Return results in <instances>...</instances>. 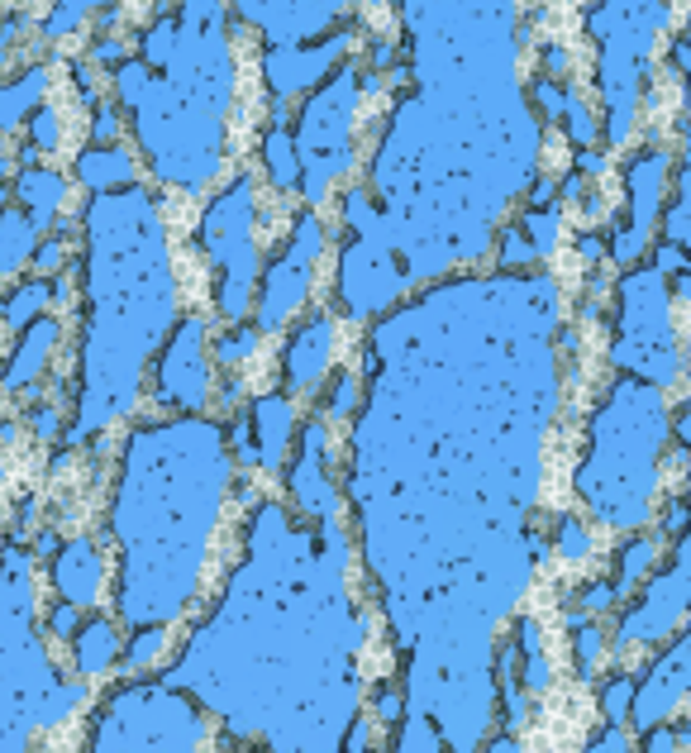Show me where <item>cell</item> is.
<instances>
[{
  "mask_svg": "<svg viewBox=\"0 0 691 753\" xmlns=\"http://www.w3.org/2000/svg\"><path fill=\"white\" fill-rule=\"evenodd\" d=\"M315 248H320V225L315 219H300V234L292 244V253H286V262L267 277V286H262V310H258V329H276L286 315L300 305V296H306L310 286V258Z\"/></svg>",
  "mask_w": 691,
  "mask_h": 753,
  "instance_id": "6da1fadb",
  "label": "cell"
},
{
  "mask_svg": "<svg viewBox=\"0 0 691 753\" xmlns=\"http://www.w3.org/2000/svg\"><path fill=\"white\" fill-rule=\"evenodd\" d=\"M329 353H334V319L320 315L296 334L292 348H286V386H292V392H310L329 368Z\"/></svg>",
  "mask_w": 691,
  "mask_h": 753,
  "instance_id": "7a4b0ae2",
  "label": "cell"
},
{
  "mask_svg": "<svg viewBox=\"0 0 691 753\" xmlns=\"http://www.w3.org/2000/svg\"><path fill=\"white\" fill-rule=\"evenodd\" d=\"M53 577H58L62 601H72L77 610L91 606L95 592H101V577H105V567H101V558H95L91 539H72V543H67V549L58 553V567H53Z\"/></svg>",
  "mask_w": 691,
  "mask_h": 753,
  "instance_id": "3957f363",
  "label": "cell"
},
{
  "mask_svg": "<svg viewBox=\"0 0 691 753\" xmlns=\"http://www.w3.org/2000/svg\"><path fill=\"white\" fill-rule=\"evenodd\" d=\"M320 463H325V425H310L306 439H300V458H296V468H292V492H296V501H300L306 510L334 515L339 501H334V486L320 477Z\"/></svg>",
  "mask_w": 691,
  "mask_h": 753,
  "instance_id": "277c9868",
  "label": "cell"
},
{
  "mask_svg": "<svg viewBox=\"0 0 691 753\" xmlns=\"http://www.w3.org/2000/svg\"><path fill=\"white\" fill-rule=\"evenodd\" d=\"M58 334H62L58 319H34V325L24 329L15 358H10V368H5V386H10V392H29V386H34V376L44 372V362L53 353V343H58Z\"/></svg>",
  "mask_w": 691,
  "mask_h": 753,
  "instance_id": "5b68a950",
  "label": "cell"
},
{
  "mask_svg": "<svg viewBox=\"0 0 691 753\" xmlns=\"http://www.w3.org/2000/svg\"><path fill=\"white\" fill-rule=\"evenodd\" d=\"M15 196L29 205V225L48 229L53 215H58V205H62V196H67V181L58 172H48V167H24L20 181H15Z\"/></svg>",
  "mask_w": 691,
  "mask_h": 753,
  "instance_id": "8992f818",
  "label": "cell"
},
{
  "mask_svg": "<svg viewBox=\"0 0 691 753\" xmlns=\"http://www.w3.org/2000/svg\"><path fill=\"white\" fill-rule=\"evenodd\" d=\"M253 425H258V458L267 468H276L282 463V449H286V434H292V406H286V396L253 401Z\"/></svg>",
  "mask_w": 691,
  "mask_h": 753,
  "instance_id": "52a82bcc",
  "label": "cell"
},
{
  "mask_svg": "<svg viewBox=\"0 0 691 753\" xmlns=\"http://www.w3.org/2000/svg\"><path fill=\"white\" fill-rule=\"evenodd\" d=\"M115 653H119V634L110 620H91L86 630H77V644H72V658L86 677H101L115 667Z\"/></svg>",
  "mask_w": 691,
  "mask_h": 753,
  "instance_id": "ba28073f",
  "label": "cell"
},
{
  "mask_svg": "<svg viewBox=\"0 0 691 753\" xmlns=\"http://www.w3.org/2000/svg\"><path fill=\"white\" fill-rule=\"evenodd\" d=\"M34 239H38V229L29 225V215L0 211V277L20 272L34 258Z\"/></svg>",
  "mask_w": 691,
  "mask_h": 753,
  "instance_id": "9c48e42d",
  "label": "cell"
},
{
  "mask_svg": "<svg viewBox=\"0 0 691 753\" xmlns=\"http://www.w3.org/2000/svg\"><path fill=\"white\" fill-rule=\"evenodd\" d=\"M77 177L86 181V186H115V181H129L134 177V162L124 148H95V153H81L77 158Z\"/></svg>",
  "mask_w": 691,
  "mask_h": 753,
  "instance_id": "30bf717a",
  "label": "cell"
},
{
  "mask_svg": "<svg viewBox=\"0 0 691 753\" xmlns=\"http://www.w3.org/2000/svg\"><path fill=\"white\" fill-rule=\"evenodd\" d=\"M48 87V67H29L15 87L0 91V129H15L24 110H38V95Z\"/></svg>",
  "mask_w": 691,
  "mask_h": 753,
  "instance_id": "8fae6325",
  "label": "cell"
},
{
  "mask_svg": "<svg viewBox=\"0 0 691 753\" xmlns=\"http://www.w3.org/2000/svg\"><path fill=\"white\" fill-rule=\"evenodd\" d=\"M262 153H267V167L276 177V186L292 191L296 177H300V158L292 153V134H286V124H272L267 129V144H262Z\"/></svg>",
  "mask_w": 691,
  "mask_h": 753,
  "instance_id": "7c38bea8",
  "label": "cell"
},
{
  "mask_svg": "<svg viewBox=\"0 0 691 753\" xmlns=\"http://www.w3.org/2000/svg\"><path fill=\"white\" fill-rule=\"evenodd\" d=\"M48 296H53L48 282H29V286H20L15 296L0 305V319H5V325H15V329H29L34 319H38V310L48 305Z\"/></svg>",
  "mask_w": 691,
  "mask_h": 753,
  "instance_id": "4fadbf2b",
  "label": "cell"
},
{
  "mask_svg": "<svg viewBox=\"0 0 691 753\" xmlns=\"http://www.w3.org/2000/svg\"><path fill=\"white\" fill-rule=\"evenodd\" d=\"M654 558H658V549L648 539H639V543H629L625 549V558H620V582H615V592H625V587H634L648 567H654Z\"/></svg>",
  "mask_w": 691,
  "mask_h": 753,
  "instance_id": "5bb4252c",
  "label": "cell"
},
{
  "mask_svg": "<svg viewBox=\"0 0 691 753\" xmlns=\"http://www.w3.org/2000/svg\"><path fill=\"white\" fill-rule=\"evenodd\" d=\"M29 144L38 153H53L62 144V124H58V110H53V105H38L29 115Z\"/></svg>",
  "mask_w": 691,
  "mask_h": 753,
  "instance_id": "9a60e30c",
  "label": "cell"
},
{
  "mask_svg": "<svg viewBox=\"0 0 691 753\" xmlns=\"http://www.w3.org/2000/svg\"><path fill=\"white\" fill-rule=\"evenodd\" d=\"M524 229H530V248H534V253H553V248H558V211L524 215Z\"/></svg>",
  "mask_w": 691,
  "mask_h": 753,
  "instance_id": "2e32d148",
  "label": "cell"
},
{
  "mask_svg": "<svg viewBox=\"0 0 691 753\" xmlns=\"http://www.w3.org/2000/svg\"><path fill=\"white\" fill-rule=\"evenodd\" d=\"M558 553L568 558V563H582V558L591 553V529L582 520H563L558 525Z\"/></svg>",
  "mask_w": 691,
  "mask_h": 753,
  "instance_id": "e0dca14e",
  "label": "cell"
},
{
  "mask_svg": "<svg viewBox=\"0 0 691 753\" xmlns=\"http://www.w3.org/2000/svg\"><path fill=\"white\" fill-rule=\"evenodd\" d=\"M162 649H168V634H162V630H144V634L129 644V663H134V667H148Z\"/></svg>",
  "mask_w": 691,
  "mask_h": 753,
  "instance_id": "ac0fdd59",
  "label": "cell"
},
{
  "mask_svg": "<svg viewBox=\"0 0 691 753\" xmlns=\"http://www.w3.org/2000/svg\"><path fill=\"white\" fill-rule=\"evenodd\" d=\"M253 348H258V329H234L229 339L215 348V353H219V362H239V358L253 353Z\"/></svg>",
  "mask_w": 691,
  "mask_h": 753,
  "instance_id": "d6986e66",
  "label": "cell"
},
{
  "mask_svg": "<svg viewBox=\"0 0 691 753\" xmlns=\"http://www.w3.org/2000/svg\"><path fill=\"white\" fill-rule=\"evenodd\" d=\"M172 24L168 20H162V24H153V29H148L144 34V53H148V58H153V62H168V53H172Z\"/></svg>",
  "mask_w": 691,
  "mask_h": 753,
  "instance_id": "ffe728a7",
  "label": "cell"
},
{
  "mask_svg": "<svg viewBox=\"0 0 691 753\" xmlns=\"http://www.w3.org/2000/svg\"><path fill=\"white\" fill-rule=\"evenodd\" d=\"M629 696H634V682H611V687H605V716H611V724H620L625 720V706H629Z\"/></svg>",
  "mask_w": 691,
  "mask_h": 753,
  "instance_id": "44dd1931",
  "label": "cell"
},
{
  "mask_svg": "<svg viewBox=\"0 0 691 753\" xmlns=\"http://www.w3.org/2000/svg\"><path fill=\"white\" fill-rule=\"evenodd\" d=\"M601 649H605V634L601 630H591V625H577V658H582V667H591L601 658Z\"/></svg>",
  "mask_w": 691,
  "mask_h": 753,
  "instance_id": "7402d4cb",
  "label": "cell"
},
{
  "mask_svg": "<svg viewBox=\"0 0 691 753\" xmlns=\"http://www.w3.org/2000/svg\"><path fill=\"white\" fill-rule=\"evenodd\" d=\"M524 687H530V691H548L553 687V667H548V658H544V653H530V663H524Z\"/></svg>",
  "mask_w": 691,
  "mask_h": 753,
  "instance_id": "603a6c76",
  "label": "cell"
},
{
  "mask_svg": "<svg viewBox=\"0 0 691 753\" xmlns=\"http://www.w3.org/2000/svg\"><path fill=\"white\" fill-rule=\"evenodd\" d=\"M62 258H67V244H62V239H48L44 248H34V268H38V277L58 272V268H62Z\"/></svg>",
  "mask_w": 691,
  "mask_h": 753,
  "instance_id": "cb8c5ba5",
  "label": "cell"
},
{
  "mask_svg": "<svg viewBox=\"0 0 691 753\" xmlns=\"http://www.w3.org/2000/svg\"><path fill=\"white\" fill-rule=\"evenodd\" d=\"M81 20H86V5H58V10H53V24H48V38H62Z\"/></svg>",
  "mask_w": 691,
  "mask_h": 753,
  "instance_id": "d4e9b609",
  "label": "cell"
},
{
  "mask_svg": "<svg viewBox=\"0 0 691 753\" xmlns=\"http://www.w3.org/2000/svg\"><path fill=\"white\" fill-rule=\"evenodd\" d=\"M48 630L58 634V639H72V634H77V606H72V601L53 606V616H48Z\"/></svg>",
  "mask_w": 691,
  "mask_h": 753,
  "instance_id": "484cf974",
  "label": "cell"
},
{
  "mask_svg": "<svg viewBox=\"0 0 691 753\" xmlns=\"http://www.w3.org/2000/svg\"><path fill=\"white\" fill-rule=\"evenodd\" d=\"M687 744V734H672V730H654L648 724L644 730V749H654V753H668V749H682Z\"/></svg>",
  "mask_w": 691,
  "mask_h": 753,
  "instance_id": "4316f807",
  "label": "cell"
},
{
  "mask_svg": "<svg viewBox=\"0 0 691 753\" xmlns=\"http://www.w3.org/2000/svg\"><path fill=\"white\" fill-rule=\"evenodd\" d=\"M615 596H620V592L611 587V582H601V587H591V592L582 596V606L591 610V616H601V610H611V606H615Z\"/></svg>",
  "mask_w": 691,
  "mask_h": 753,
  "instance_id": "83f0119b",
  "label": "cell"
},
{
  "mask_svg": "<svg viewBox=\"0 0 691 753\" xmlns=\"http://www.w3.org/2000/svg\"><path fill=\"white\" fill-rule=\"evenodd\" d=\"M534 101L544 105L548 115H563V110H568V91H553L548 81H539V87H534Z\"/></svg>",
  "mask_w": 691,
  "mask_h": 753,
  "instance_id": "f1b7e54d",
  "label": "cell"
},
{
  "mask_svg": "<svg viewBox=\"0 0 691 753\" xmlns=\"http://www.w3.org/2000/svg\"><path fill=\"white\" fill-rule=\"evenodd\" d=\"M515 634H520V649H524V653H544V634H539V625H534L530 616L515 625Z\"/></svg>",
  "mask_w": 691,
  "mask_h": 753,
  "instance_id": "f546056e",
  "label": "cell"
},
{
  "mask_svg": "<svg viewBox=\"0 0 691 753\" xmlns=\"http://www.w3.org/2000/svg\"><path fill=\"white\" fill-rule=\"evenodd\" d=\"M91 134H95V144H110V138L119 134V120H115V110H95V124H91Z\"/></svg>",
  "mask_w": 691,
  "mask_h": 753,
  "instance_id": "4dcf8cb0",
  "label": "cell"
},
{
  "mask_svg": "<svg viewBox=\"0 0 691 753\" xmlns=\"http://www.w3.org/2000/svg\"><path fill=\"white\" fill-rule=\"evenodd\" d=\"M29 429H34V434L38 439H48V434H58V410H29Z\"/></svg>",
  "mask_w": 691,
  "mask_h": 753,
  "instance_id": "1f68e13d",
  "label": "cell"
},
{
  "mask_svg": "<svg viewBox=\"0 0 691 753\" xmlns=\"http://www.w3.org/2000/svg\"><path fill=\"white\" fill-rule=\"evenodd\" d=\"M501 262H510V268H515V262H534V248L520 244L515 234H506V253H501Z\"/></svg>",
  "mask_w": 691,
  "mask_h": 753,
  "instance_id": "d6a6232c",
  "label": "cell"
},
{
  "mask_svg": "<svg viewBox=\"0 0 691 753\" xmlns=\"http://www.w3.org/2000/svg\"><path fill=\"white\" fill-rule=\"evenodd\" d=\"M349 406H353V382L343 376V382H339V392H334V401H329V415H343Z\"/></svg>",
  "mask_w": 691,
  "mask_h": 753,
  "instance_id": "836d02e7",
  "label": "cell"
},
{
  "mask_svg": "<svg viewBox=\"0 0 691 753\" xmlns=\"http://www.w3.org/2000/svg\"><path fill=\"white\" fill-rule=\"evenodd\" d=\"M119 58H124L119 38H101V44H95V62H119Z\"/></svg>",
  "mask_w": 691,
  "mask_h": 753,
  "instance_id": "e575fe53",
  "label": "cell"
},
{
  "mask_svg": "<svg viewBox=\"0 0 691 753\" xmlns=\"http://www.w3.org/2000/svg\"><path fill=\"white\" fill-rule=\"evenodd\" d=\"M544 62H548V72H553V77H563L572 58H568V48H548V53H544Z\"/></svg>",
  "mask_w": 691,
  "mask_h": 753,
  "instance_id": "d590c367",
  "label": "cell"
},
{
  "mask_svg": "<svg viewBox=\"0 0 691 753\" xmlns=\"http://www.w3.org/2000/svg\"><path fill=\"white\" fill-rule=\"evenodd\" d=\"M658 272H682V248H662V253H658Z\"/></svg>",
  "mask_w": 691,
  "mask_h": 753,
  "instance_id": "8d00e7d4",
  "label": "cell"
},
{
  "mask_svg": "<svg viewBox=\"0 0 691 753\" xmlns=\"http://www.w3.org/2000/svg\"><path fill=\"white\" fill-rule=\"evenodd\" d=\"M682 525H687V506H682V496H672V510H668V525H662V529H668V534H677Z\"/></svg>",
  "mask_w": 691,
  "mask_h": 753,
  "instance_id": "74e56055",
  "label": "cell"
},
{
  "mask_svg": "<svg viewBox=\"0 0 691 753\" xmlns=\"http://www.w3.org/2000/svg\"><path fill=\"white\" fill-rule=\"evenodd\" d=\"M577 167H582V172H605V167H611V162H605V153H582V158H577Z\"/></svg>",
  "mask_w": 691,
  "mask_h": 753,
  "instance_id": "f35d334b",
  "label": "cell"
},
{
  "mask_svg": "<svg viewBox=\"0 0 691 753\" xmlns=\"http://www.w3.org/2000/svg\"><path fill=\"white\" fill-rule=\"evenodd\" d=\"M377 716H382L386 724H396V716H400V701H396V696H377Z\"/></svg>",
  "mask_w": 691,
  "mask_h": 753,
  "instance_id": "ab89813d",
  "label": "cell"
},
{
  "mask_svg": "<svg viewBox=\"0 0 691 753\" xmlns=\"http://www.w3.org/2000/svg\"><path fill=\"white\" fill-rule=\"evenodd\" d=\"M687 62H691V48H687V38H677L672 44V72H682Z\"/></svg>",
  "mask_w": 691,
  "mask_h": 753,
  "instance_id": "60d3db41",
  "label": "cell"
},
{
  "mask_svg": "<svg viewBox=\"0 0 691 753\" xmlns=\"http://www.w3.org/2000/svg\"><path fill=\"white\" fill-rule=\"evenodd\" d=\"M591 749H629V739L611 730V734H601V739H596V744H591Z\"/></svg>",
  "mask_w": 691,
  "mask_h": 753,
  "instance_id": "b9f144b4",
  "label": "cell"
},
{
  "mask_svg": "<svg viewBox=\"0 0 691 753\" xmlns=\"http://www.w3.org/2000/svg\"><path fill=\"white\" fill-rule=\"evenodd\" d=\"M349 749H367V720H358V724H353V734H349Z\"/></svg>",
  "mask_w": 691,
  "mask_h": 753,
  "instance_id": "7bdbcfd3",
  "label": "cell"
},
{
  "mask_svg": "<svg viewBox=\"0 0 691 753\" xmlns=\"http://www.w3.org/2000/svg\"><path fill=\"white\" fill-rule=\"evenodd\" d=\"M34 549H38V553H53V549H58V539H53V534H48V529H44V534H38V539H34Z\"/></svg>",
  "mask_w": 691,
  "mask_h": 753,
  "instance_id": "ee69618b",
  "label": "cell"
},
{
  "mask_svg": "<svg viewBox=\"0 0 691 753\" xmlns=\"http://www.w3.org/2000/svg\"><path fill=\"white\" fill-rule=\"evenodd\" d=\"M601 253H605V248H601L596 239H582V258H591V262H596Z\"/></svg>",
  "mask_w": 691,
  "mask_h": 753,
  "instance_id": "f6af8a7d",
  "label": "cell"
}]
</instances>
